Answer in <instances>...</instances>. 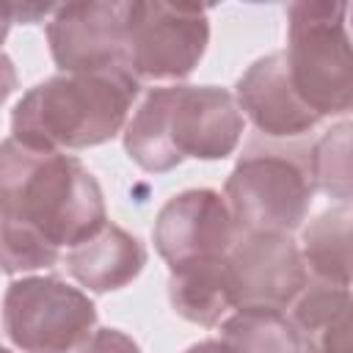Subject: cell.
Returning <instances> with one entry per match:
<instances>
[{"label": "cell", "instance_id": "cell-7", "mask_svg": "<svg viewBox=\"0 0 353 353\" xmlns=\"http://www.w3.org/2000/svg\"><path fill=\"white\" fill-rule=\"evenodd\" d=\"M127 69L141 80H182L210 41L207 8L188 3H124Z\"/></svg>", "mask_w": 353, "mask_h": 353}, {"label": "cell", "instance_id": "cell-13", "mask_svg": "<svg viewBox=\"0 0 353 353\" xmlns=\"http://www.w3.org/2000/svg\"><path fill=\"white\" fill-rule=\"evenodd\" d=\"M350 287L312 281L292 301L290 323L306 353H353Z\"/></svg>", "mask_w": 353, "mask_h": 353}, {"label": "cell", "instance_id": "cell-14", "mask_svg": "<svg viewBox=\"0 0 353 353\" xmlns=\"http://www.w3.org/2000/svg\"><path fill=\"white\" fill-rule=\"evenodd\" d=\"M168 301L179 317L196 325H221L229 309H234L226 256L174 268L168 276Z\"/></svg>", "mask_w": 353, "mask_h": 353}, {"label": "cell", "instance_id": "cell-22", "mask_svg": "<svg viewBox=\"0 0 353 353\" xmlns=\"http://www.w3.org/2000/svg\"><path fill=\"white\" fill-rule=\"evenodd\" d=\"M8 28H11V19L6 17V11H3V3H0V44H3V39H6Z\"/></svg>", "mask_w": 353, "mask_h": 353}, {"label": "cell", "instance_id": "cell-5", "mask_svg": "<svg viewBox=\"0 0 353 353\" xmlns=\"http://www.w3.org/2000/svg\"><path fill=\"white\" fill-rule=\"evenodd\" d=\"M347 3L301 0L287 11V74L298 99L317 113L345 116L353 105Z\"/></svg>", "mask_w": 353, "mask_h": 353}, {"label": "cell", "instance_id": "cell-20", "mask_svg": "<svg viewBox=\"0 0 353 353\" xmlns=\"http://www.w3.org/2000/svg\"><path fill=\"white\" fill-rule=\"evenodd\" d=\"M17 88V69L8 55L0 52V102H6Z\"/></svg>", "mask_w": 353, "mask_h": 353}, {"label": "cell", "instance_id": "cell-4", "mask_svg": "<svg viewBox=\"0 0 353 353\" xmlns=\"http://www.w3.org/2000/svg\"><path fill=\"white\" fill-rule=\"evenodd\" d=\"M309 146L301 138L254 135L248 141L223 188L237 234H290L301 229L314 196Z\"/></svg>", "mask_w": 353, "mask_h": 353}, {"label": "cell", "instance_id": "cell-1", "mask_svg": "<svg viewBox=\"0 0 353 353\" xmlns=\"http://www.w3.org/2000/svg\"><path fill=\"white\" fill-rule=\"evenodd\" d=\"M0 218L61 251L99 232L108 210L99 182L77 157L6 138L0 143Z\"/></svg>", "mask_w": 353, "mask_h": 353}, {"label": "cell", "instance_id": "cell-16", "mask_svg": "<svg viewBox=\"0 0 353 353\" xmlns=\"http://www.w3.org/2000/svg\"><path fill=\"white\" fill-rule=\"evenodd\" d=\"M221 342L234 353H301L290 317L276 309H237L221 320Z\"/></svg>", "mask_w": 353, "mask_h": 353}, {"label": "cell", "instance_id": "cell-18", "mask_svg": "<svg viewBox=\"0 0 353 353\" xmlns=\"http://www.w3.org/2000/svg\"><path fill=\"white\" fill-rule=\"evenodd\" d=\"M77 353H141V347L119 328H99Z\"/></svg>", "mask_w": 353, "mask_h": 353}, {"label": "cell", "instance_id": "cell-9", "mask_svg": "<svg viewBox=\"0 0 353 353\" xmlns=\"http://www.w3.org/2000/svg\"><path fill=\"white\" fill-rule=\"evenodd\" d=\"M47 41L61 72H130L124 3L58 6L47 22Z\"/></svg>", "mask_w": 353, "mask_h": 353}, {"label": "cell", "instance_id": "cell-2", "mask_svg": "<svg viewBox=\"0 0 353 353\" xmlns=\"http://www.w3.org/2000/svg\"><path fill=\"white\" fill-rule=\"evenodd\" d=\"M245 119L234 94L218 85H160L146 94L124 127L135 165L160 174L188 157L223 160L243 138Z\"/></svg>", "mask_w": 353, "mask_h": 353}, {"label": "cell", "instance_id": "cell-11", "mask_svg": "<svg viewBox=\"0 0 353 353\" xmlns=\"http://www.w3.org/2000/svg\"><path fill=\"white\" fill-rule=\"evenodd\" d=\"M234 102L240 113L254 121L259 135L273 141L303 138L320 121V116L298 99L287 74L284 50L254 61L243 72L234 85Z\"/></svg>", "mask_w": 353, "mask_h": 353}, {"label": "cell", "instance_id": "cell-19", "mask_svg": "<svg viewBox=\"0 0 353 353\" xmlns=\"http://www.w3.org/2000/svg\"><path fill=\"white\" fill-rule=\"evenodd\" d=\"M3 11L11 22H39L41 17L52 14V6H39V3H3Z\"/></svg>", "mask_w": 353, "mask_h": 353}, {"label": "cell", "instance_id": "cell-8", "mask_svg": "<svg viewBox=\"0 0 353 353\" xmlns=\"http://www.w3.org/2000/svg\"><path fill=\"white\" fill-rule=\"evenodd\" d=\"M226 270L234 309L284 312L309 284L290 234H237L226 251Z\"/></svg>", "mask_w": 353, "mask_h": 353}, {"label": "cell", "instance_id": "cell-15", "mask_svg": "<svg viewBox=\"0 0 353 353\" xmlns=\"http://www.w3.org/2000/svg\"><path fill=\"white\" fill-rule=\"evenodd\" d=\"M353 212L347 204L320 212L301 237V259L314 281L350 287V234Z\"/></svg>", "mask_w": 353, "mask_h": 353}, {"label": "cell", "instance_id": "cell-23", "mask_svg": "<svg viewBox=\"0 0 353 353\" xmlns=\"http://www.w3.org/2000/svg\"><path fill=\"white\" fill-rule=\"evenodd\" d=\"M0 353H14V350H11V347H6V345L0 342Z\"/></svg>", "mask_w": 353, "mask_h": 353}, {"label": "cell", "instance_id": "cell-17", "mask_svg": "<svg viewBox=\"0 0 353 353\" xmlns=\"http://www.w3.org/2000/svg\"><path fill=\"white\" fill-rule=\"evenodd\" d=\"M309 168L314 190L339 199V204L350 201V121L334 124L309 146Z\"/></svg>", "mask_w": 353, "mask_h": 353}, {"label": "cell", "instance_id": "cell-3", "mask_svg": "<svg viewBox=\"0 0 353 353\" xmlns=\"http://www.w3.org/2000/svg\"><path fill=\"white\" fill-rule=\"evenodd\" d=\"M141 83L130 72H61L33 85L11 113V138L39 152L110 141L130 121Z\"/></svg>", "mask_w": 353, "mask_h": 353}, {"label": "cell", "instance_id": "cell-6", "mask_svg": "<svg viewBox=\"0 0 353 353\" xmlns=\"http://www.w3.org/2000/svg\"><path fill=\"white\" fill-rule=\"evenodd\" d=\"M91 298L55 276H25L3 298V331L22 353H77L97 331Z\"/></svg>", "mask_w": 353, "mask_h": 353}, {"label": "cell", "instance_id": "cell-21", "mask_svg": "<svg viewBox=\"0 0 353 353\" xmlns=\"http://www.w3.org/2000/svg\"><path fill=\"white\" fill-rule=\"evenodd\" d=\"M185 353H234V350L226 342H221V339H204V342L190 345Z\"/></svg>", "mask_w": 353, "mask_h": 353}, {"label": "cell", "instance_id": "cell-12", "mask_svg": "<svg viewBox=\"0 0 353 353\" xmlns=\"http://www.w3.org/2000/svg\"><path fill=\"white\" fill-rule=\"evenodd\" d=\"M63 262L69 276L80 287L91 292H110L127 287L143 270L146 248L127 229L116 223H105L99 232L72 245Z\"/></svg>", "mask_w": 353, "mask_h": 353}, {"label": "cell", "instance_id": "cell-10", "mask_svg": "<svg viewBox=\"0 0 353 353\" xmlns=\"http://www.w3.org/2000/svg\"><path fill=\"white\" fill-rule=\"evenodd\" d=\"M152 237L157 254L174 270L190 262L226 256L237 229L226 199L210 188H196L176 193L160 207Z\"/></svg>", "mask_w": 353, "mask_h": 353}]
</instances>
